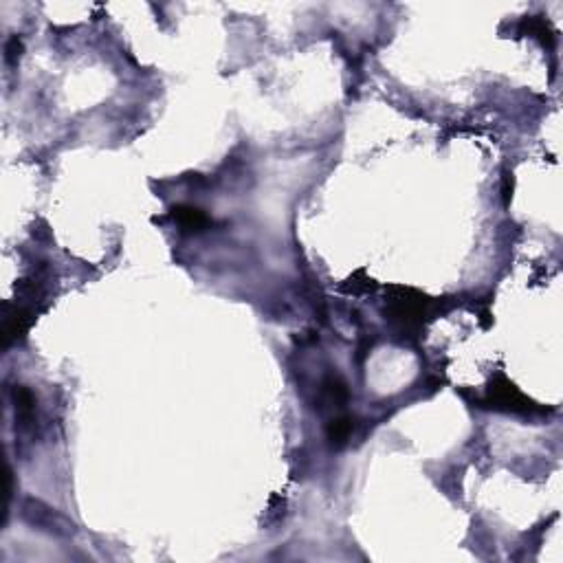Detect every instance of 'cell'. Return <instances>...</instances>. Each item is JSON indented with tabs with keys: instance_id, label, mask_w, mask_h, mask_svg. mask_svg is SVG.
<instances>
[{
	"instance_id": "6da1fadb",
	"label": "cell",
	"mask_w": 563,
	"mask_h": 563,
	"mask_svg": "<svg viewBox=\"0 0 563 563\" xmlns=\"http://www.w3.org/2000/svg\"><path fill=\"white\" fill-rule=\"evenodd\" d=\"M172 216L185 232H202L205 227H210L207 214L198 207H192V205H176L172 210Z\"/></svg>"
},
{
	"instance_id": "7a4b0ae2",
	"label": "cell",
	"mask_w": 563,
	"mask_h": 563,
	"mask_svg": "<svg viewBox=\"0 0 563 563\" xmlns=\"http://www.w3.org/2000/svg\"><path fill=\"white\" fill-rule=\"evenodd\" d=\"M491 394L495 396V403H500V405H506L510 409H526L524 396L517 392V388L513 386V383H508L504 378H502V386L491 388Z\"/></svg>"
},
{
	"instance_id": "3957f363",
	"label": "cell",
	"mask_w": 563,
	"mask_h": 563,
	"mask_svg": "<svg viewBox=\"0 0 563 563\" xmlns=\"http://www.w3.org/2000/svg\"><path fill=\"white\" fill-rule=\"evenodd\" d=\"M29 328V321H27V315L22 311H16L11 315H5V324H3V339H5V346H9L11 341H16L18 337H22L24 332Z\"/></svg>"
},
{
	"instance_id": "277c9868",
	"label": "cell",
	"mask_w": 563,
	"mask_h": 563,
	"mask_svg": "<svg viewBox=\"0 0 563 563\" xmlns=\"http://www.w3.org/2000/svg\"><path fill=\"white\" fill-rule=\"evenodd\" d=\"M352 436V418L350 416H339V418H332L330 425H328V440L335 445V447H341L348 443V438Z\"/></svg>"
},
{
	"instance_id": "5b68a950",
	"label": "cell",
	"mask_w": 563,
	"mask_h": 563,
	"mask_svg": "<svg viewBox=\"0 0 563 563\" xmlns=\"http://www.w3.org/2000/svg\"><path fill=\"white\" fill-rule=\"evenodd\" d=\"M20 56H22V40L16 36V38H11V40L7 42V48H5V58H7V62H9V64H16V62L20 60Z\"/></svg>"
}]
</instances>
